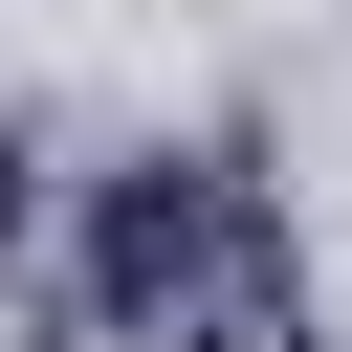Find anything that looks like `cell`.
Instances as JSON below:
<instances>
[{
	"label": "cell",
	"mask_w": 352,
	"mask_h": 352,
	"mask_svg": "<svg viewBox=\"0 0 352 352\" xmlns=\"http://www.w3.org/2000/svg\"><path fill=\"white\" fill-rule=\"evenodd\" d=\"M88 308L154 352H198V330H286V242H264V198H242V154H132L110 198H88Z\"/></svg>",
	"instance_id": "obj_1"
},
{
	"label": "cell",
	"mask_w": 352,
	"mask_h": 352,
	"mask_svg": "<svg viewBox=\"0 0 352 352\" xmlns=\"http://www.w3.org/2000/svg\"><path fill=\"white\" fill-rule=\"evenodd\" d=\"M0 242H44V132L0 110Z\"/></svg>",
	"instance_id": "obj_2"
}]
</instances>
